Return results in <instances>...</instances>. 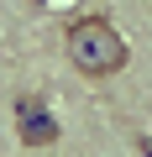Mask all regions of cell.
Returning a JSON list of instances; mask_svg holds the SVG:
<instances>
[{
    "label": "cell",
    "mask_w": 152,
    "mask_h": 157,
    "mask_svg": "<svg viewBox=\"0 0 152 157\" xmlns=\"http://www.w3.org/2000/svg\"><path fill=\"white\" fill-rule=\"evenodd\" d=\"M63 47H68V63L79 68V73H89V78H110V73L126 68V37H121L115 21H105V16L73 21L68 37H63Z\"/></svg>",
    "instance_id": "cell-1"
},
{
    "label": "cell",
    "mask_w": 152,
    "mask_h": 157,
    "mask_svg": "<svg viewBox=\"0 0 152 157\" xmlns=\"http://www.w3.org/2000/svg\"><path fill=\"white\" fill-rule=\"evenodd\" d=\"M16 131H21L26 147H47V141H58V121H53V110H47L37 94H16Z\"/></svg>",
    "instance_id": "cell-2"
},
{
    "label": "cell",
    "mask_w": 152,
    "mask_h": 157,
    "mask_svg": "<svg viewBox=\"0 0 152 157\" xmlns=\"http://www.w3.org/2000/svg\"><path fill=\"white\" fill-rule=\"evenodd\" d=\"M136 147H142V152H147V157H152V141H147V136H142V141H136Z\"/></svg>",
    "instance_id": "cell-3"
}]
</instances>
